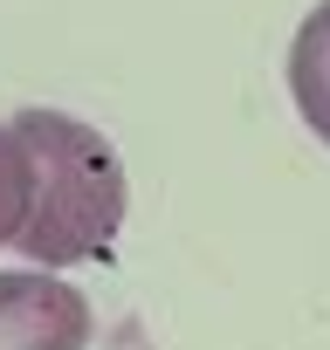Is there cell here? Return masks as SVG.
<instances>
[{"label": "cell", "mask_w": 330, "mask_h": 350, "mask_svg": "<svg viewBox=\"0 0 330 350\" xmlns=\"http://www.w3.org/2000/svg\"><path fill=\"white\" fill-rule=\"evenodd\" d=\"M14 131L35 151V206H28V227L14 247L28 261H42L49 275L69 261L110 254L124 206H131V186H124L110 137L69 110H14Z\"/></svg>", "instance_id": "6da1fadb"}, {"label": "cell", "mask_w": 330, "mask_h": 350, "mask_svg": "<svg viewBox=\"0 0 330 350\" xmlns=\"http://www.w3.org/2000/svg\"><path fill=\"white\" fill-rule=\"evenodd\" d=\"M0 350H90V295L49 268H0Z\"/></svg>", "instance_id": "7a4b0ae2"}, {"label": "cell", "mask_w": 330, "mask_h": 350, "mask_svg": "<svg viewBox=\"0 0 330 350\" xmlns=\"http://www.w3.org/2000/svg\"><path fill=\"white\" fill-rule=\"evenodd\" d=\"M289 96H296L303 124L330 144V0H316L289 42Z\"/></svg>", "instance_id": "3957f363"}, {"label": "cell", "mask_w": 330, "mask_h": 350, "mask_svg": "<svg viewBox=\"0 0 330 350\" xmlns=\"http://www.w3.org/2000/svg\"><path fill=\"white\" fill-rule=\"evenodd\" d=\"M28 206H35V151L14 131V117H8V124H0V247L21 241Z\"/></svg>", "instance_id": "277c9868"}]
</instances>
